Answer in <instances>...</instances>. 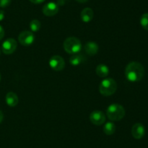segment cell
<instances>
[{"mask_svg": "<svg viewBox=\"0 0 148 148\" xmlns=\"http://www.w3.org/2000/svg\"><path fill=\"white\" fill-rule=\"evenodd\" d=\"M49 66L56 71H61L65 68V61L59 55H53L49 59Z\"/></svg>", "mask_w": 148, "mask_h": 148, "instance_id": "cell-6", "label": "cell"}, {"mask_svg": "<svg viewBox=\"0 0 148 148\" xmlns=\"http://www.w3.org/2000/svg\"><path fill=\"white\" fill-rule=\"evenodd\" d=\"M4 36V30L2 28V26H0V40L3 39V37Z\"/></svg>", "mask_w": 148, "mask_h": 148, "instance_id": "cell-20", "label": "cell"}, {"mask_svg": "<svg viewBox=\"0 0 148 148\" xmlns=\"http://www.w3.org/2000/svg\"><path fill=\"white\" fill-rule=\"evenodd\" d=\"M0 53H1V50H0Z\"/></svg>", "mask_w": 148, "mask_h": 148, "instance_id": "cell-26", "label": "cell"}, {"mask_svg": "<svg viewBox=\"0 0 148 148\" xmlns=\"http://www.w3.org/2000/svg\"><path fill=\"white\" fill-rule=\"evenodd\" d=\"M17 47V43L15 39H12V38H9L3 42L2 46H1V50L6 55H11L13 52H14Z\"/></svg>", "mask_w": 148, "mask_h": 148, "instance_id": "cell-8", "label": "cell"}, {"mask_svg": "<svg viewBox=\"0 0 148 148\" xmlns=\"http://www.w3.org/2000/svg\"><path fill=\"white\" fill-rule=\"evenodd\" d=\"M94 16L93 10L89 7H86V8L83 9L81 12L80 17L81 20L84 22V23H90L91 20H92Z\"/></svg>", "mask_w": 148, "mask_h": 148, "instance_id": "cell-12", "label": "cell"}, {"mask_svg": "<svg viewBox=\"0 0 148 148\" xmlns=\"http://www.w3.org/2000/svg\"><path fill=\"white\" fill-rule=\"evenodd\" d=\"M116 131V125L112 121L107 122L103 126V132L106 135H112Z\"/></svg>", "mask_w": 148, "mask_h": 148, "instance_id": "cell-15", "label": "cell"}, {"mask_svg": "<svg viewBox=\"0 0 148 148\" xmlns=\"http://www.w3.org/2000/svg\"><path fill=\"white\" fill-rule=\"evenodd\" d=\"M106 120V115L101 110H94L90 115V120L95 126H101L105 123Z\"/></svg>", "mask_w": 148, "mask_h": 148, "instance_id": "cell-7", "label": "cell"}, {"mask_svg": "<svg viewBox=\"0 0 148 148\" xmlns=\"http://www.w3.org/2000/svg\"><path fill=\"white\" fill-rule=\"evenodd\" d=\"M43 13L47 17H52L59 12V6L54 2H49L43 7Z\"/></svg>", "mask_w": 148, "mask_h": 148, "instance_id": "cell-9", "label": "cell"}, {"mask_svg": "<svg viewBox=\"0 0 148 148\" xmlns=\"http://www.w3.org/2000/svg\"><path fill=\"white\" fill-rule=\"evenodd\" d=\"M41 27L40 22L38 20H33L30 23V28L32 32H37L38 31Z\"/></svg>", "mask_w": 148, "mask_h": 148, "instance_id": "cell-17", "label": "cell"}, {"mask_svg": "<svg viewBox=\"0 0 148 148\" xmlns=\"http://www.w3.org/2000/svg\"><path fill=\"white\" fill-rule=\"evenodd\" d=\"M95 73L101 78H106L109 74V68L105 64H99L96 67Z\"/></svg>", "mask_w": 148, "mask_h": 148, "instance_id": "cell-14", "label": "cell"}, {"mask_svg": "<svg viewBox=\"0 0 148 148\" xmlns=\"http://www.w3.org/2000/svg\"><path fill=\"white\" fill-rule=\"evenodd\" d=\"M145 134V129L142 123H137L133 125L132 128V135L136 139H140L143 138Z\"/></svg>", "mask_w": 148, "mask_h": 148, "instance_id": "cell-10", "label": "cell"}, {"mask_svg": "<svg viewBox=\"0 0 148 148\" xmlns=\"http://www.w3.org/2000/svg\"><path fill=\"white\" fill-rule=\"evenodd\" d=\"M18 40L20 44L25 46H28L33 44V42H34L35 36L32 31L23 30L19 35Z\"/></svg>", "mask_w": 148, "mask_h": 148, "instance_id": "cell-5", "label": "cell"}, {"mask_svg": "<svg viewBox=\"0 0 148 148\" xmlns=\"http://www.w3.org/2000/svg\"><path fill=\"white\" fill-rule=\"evenodd\" d=\"M76 1H77L78 2H80V3H85V2H87L88 0H76Z\"/></svg>", "mask_w": 148, "mask_h": 148, "instance_id": "cell-24", "label": "cell"}, {"mask_svg": "<svg viewBox=\"0 0 148 148\" xmlns=\"http://www.w3.org/2000/svg\"><path fill=\"white\" fill-rule=\"evenodd\" d=\"M84 49H85V52H86L87 55L89 56H93L98 53L99 47H98V44L95 42L88 41L85 44Z\"/></svg>", "mask_w": 148, "mask_h": 148, "instance_id": "cell-11", "label": "cell"}, {"mask_svg": "<svg viewBox=\"0 0 148 148\" xmlns=\"http://www.w3.org/2000/svg\"><path fill=\"white\" fill-rule=\"evenodd\" d=\"M4 18V12L3 10H0V21L3 20Z\"/></svg>", "mask_w": 148, "mask_h": 148, "instance_id": "cell-22", "label": "cell"}, {"mask_svg": "<svg viewBox=\"0 0 148 148\" xmlns=\"http://www.w3.org/2000/svg\"><path fill=\"white\" fill-rule=\"evenodd\" d=\"M64 49L70 55L79 53L82 49V43L79 39L74 36L68 37L64 41Z\"/></svg>", "mask_w": 148, "mask_h": 148, "instance_id": "cell-4", "label": "cell"}, {"mask_svg": "<svg viewBox=\"0 0 148 148\" xmlns=\"http://www.w3.org/2000/svg\"><path fill=\"white\" fill-rule=\"evenodd\" d=\"M30 1H31L32 3H33V4H41V3H43V1H45V0H30Z\"/></svg>", "mask_w": 148, "mask_h": 148, "instance_id": "cell-21", "label": "cell"}, {"mask_svg": "<svg viewBox=\"0 0 148 148\" xmlns=\"http://www.w3.org/2000/svg\"><path fill=\"white\" fill-rule=\"evenodd\" d=\"M140 25L145 30H148V13H145L140 18Z\"/></svg>", "mask_w": 148, "mask_h": 148, "instance_id": "cell-18", "label": "cell"}, {"mask_svg": "<svg viewBox=\"0 0 148 148\" xmlns=\"http://www.w3.org/2000/svg\"><path fill=\"white\" fill-rule=\"evenodd\" d=\"M145 75V69L140 62H130L125 68V76L130 82H137L143 79Z\"/></svg>", "mask_w": 148, "mask_h": 148, "instance_id": "cell-1", "label": "cell"}, {"mask_svg": "<svg viewBox=\"0 0 148 148\" xmlns=\"http://www.w3.org/2000/svg\"><path fill=\"white\" fill-rule=\"evenodd\" d=\"M125 109L117 103L110 104L106 110L107 117L111 121H119L125 116Z\"/></svg>", "mask_w": 148, "mask_h": 148, "instance_id": "cell-2", "label": "cell"}, {"mask_svg": "<svg viewBox=\"0 0 148 148\" xmlns=\"http://www.w3.org/2000/svg\"><path fill=\"white\" fill-rule=\"evenodd\" d=\"M117 84L114 79L107 78L103 80L99 85V91L103 96L108 97L116 91Z\"/></svg>", "mask_w": 148, "mask_h": 148, "instance_id": "cell-3", "label": "cell"}, {"mask_svg": "<svg viewBox=\"0 0 148 148\" xmlns=\"http://www.w3.org/2000/svg\"><path fill=\"white\" fill-rule=\"evenodd\" d=\"M0 81H1V74H0Z\"/></svg>", "mask_w": 148, "mask_h": 148, "instance_id": "cell-25", "label": "cell"}, {"mask_svg": "<svg viewBox=\"0 0 148 148\" xmlns=\"http://www.w3.org/2000/svg\"><path fill=\"white\" fill-rule=\"evenodd\" d=\"M5 101L7 105H9L10 107H15L18 104L19 99L15 93L12 92V91H10L6 95Z\"/></svg>", "mask_w": 148, "mask_h": 148, "instance_id": "cell-13", "label": "cell"}, {"mask_svg": "<svg viewBox=\"0 0 148 148\" xmlns=\"http://www.w3.org/2000/svg\"><path fill=\"white\" fill-rule=\"evenodd\" d=\"M12 0H0V7L6 8L11 4Z\"/></svg>", "mask_w": 148, "mask_h": 148, "instance_id": "cell-19", "label": "cell"}, {"mask_svg": "<svg viewBox=\"0 0 148 148\" xmlns=\"http://www.w3.org/2000/svg\"><path fill=\"white\" fill-rule=\"evenodd\" d=\"M3 118H4V115H3L2 112H1V110H0V123H1V122H2Z\"/></svg>", "mask_w": 148, "mask_h": 148, "instance_id": "cell-23", "label": "cell"}, {"mask_svg": "<svg viewBox=\"0 0 148 148\" xmlns=\"http://www.w3.org/2000/svg\"><path fill=\"white\" fill-rule=\"evenodd\" d=\"M83 61V57L79 54H75L73 55L69 58V62L73 66H77L79 64H81Z\"/></svg>", "mask_w": 148, "mask_h": 148, "instance_id": "cell-16", "label": "cell"}]
</instances>
